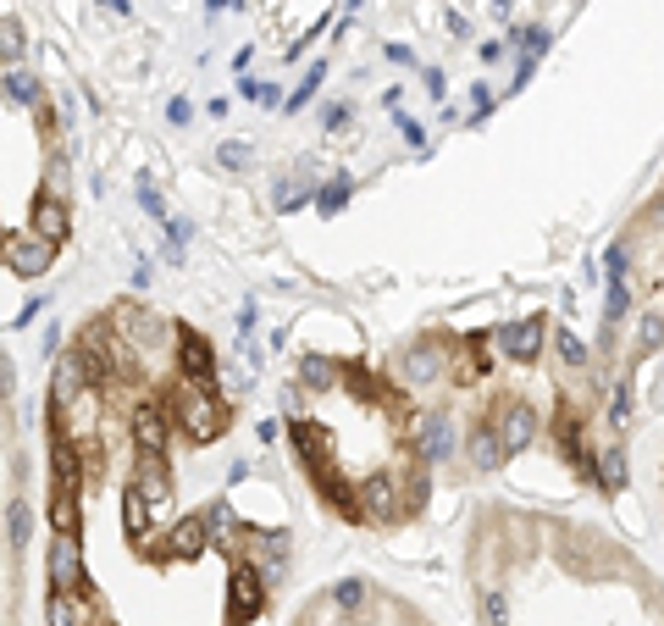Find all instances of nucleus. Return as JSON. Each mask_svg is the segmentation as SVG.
<instances>
[{
	"mask_svg": "<svg viewBox=\"0 0 664 626\" xmlns=\"http://www.w3.org/2000/svg\"><path fill=\"white\" fill-rule=\"evenodd\" d=\"M288 444L349 527H404L427 510V410L371 366L305 355L288 388Z\"/></svg>",
	"mask_w": 664,
	"mask_h": 626,
	"instance_id": "nucleus-1",
	"label": "nucleus"
},
{
	"mask_svg": "<svg viewBox=\"0 0 664 626\" xmlns=\"http://www.w3.org/2000/svg\"><path fill=\"white\" fill-rule=\"evenodd\" d=\"M631 322L637 355L664 350V178L609 250V327Z\"/></svg>",
	"mask_w": 664,
	"mask_h": 626,
	"instance_id": "nucleus-2",
	"label": "nucleus"
}]
</instances>
